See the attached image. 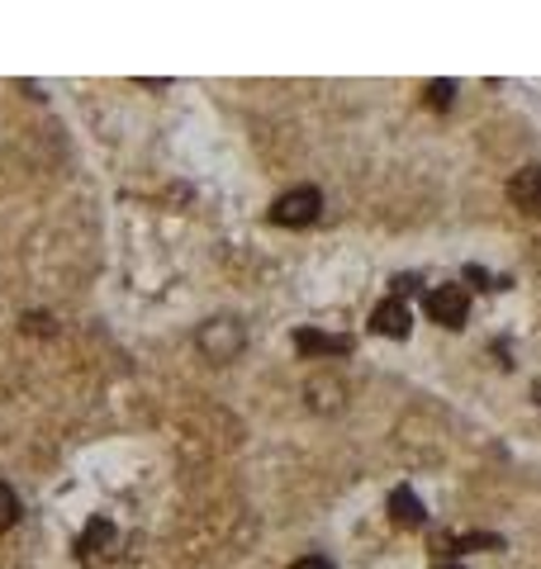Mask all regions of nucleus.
Instances as JSON below:
<instances>
[{
  "label": "nucleus",
  "mask_w": 541,
  "mask_h": 569,
  "mask_svg": "<svg viewBox=\"0 0 541 569\" xmlns=\"http://www.w3.org/2000/svg\"><path fill=\"white\" fill-rule=\"evenodd\" d=\"M318 213H323V194L314 186H295V190H285L281 200L270 204V223H281V228H309Z\"/></svg>",
  "instance_id": "f257e3e1"
},
{
  "label": "nucleus",
  "mask_w": 541,
  "mask_h": 569,
  "mask_svg": "<svg viewBox=\"0 0 541 569\" xmlns=\"http://www.w3.org/2000/svg\"><path fill=\"white\" fill-rule=\"evenodd\" d=\"M195 342H200V351L209 356V361L224 366V361H233V356L243 351L247 337H243V328L233 323V318H214V323L200 328V337H195Z\"/></svg>",
  "instance_id": "f03ea898"
},
{
  "label": "nucleus",
  "mask_w": 541,
  "mask_h": 569,
  "mask_svg": "<svg viewBox=\"0 0 541 569\" xmlns=\"http://www.w3.org/2000/svg\"><path fill=\"white\" fill-rule=\"evenodd\" d=\"M465 313H471V299H465L461 284H437L427 295V318L442 328H465Z\"/></svg>",
  "instance_id": "7ed1b4c3"
},
{
  "label": "nucleus",
  "mask_w": 541,
  "mask_h": 569,
  "mask_svg": "<svg viewBox=\"0 0 541 569\" xmlns=\"http://www.w3.org/2000/svg\"><path fill=\"white\" fill-rule=\"evenodd\" d=\"M371 328H375V332H385V337H409V328H413V313H409L404 299L394 295V299H385V305L371 313Z\"/></svg>",
  "instance_id": "20e7f679"
},
{
  "label": "nucleus",
  "mask_w": 541,
  "mask_h": 569,
  "mask_svg": "<svg viewBox=\"0 0 541 569\" xmlns=\"http://www.w3.org/2000/svg\"><path fill=\"white\" fill-rule=\"evenodd\" d=\"M509 200L518 209H528V213H541V167H528V171L513 176V181H509Z\"/></svg>",
  "instance_id": "39448f33"
},
{
  "label": "nucleus",
  "mask_w": 541,
  "mask_h": 569,
  "mask_svg": "<svg viewBox=\"0 0 541 569\" xmlns=\"http://www.w3.org/2000/svg\"><path fill=\"white\" fill-rule=\"evenodd\" d=\"M110 546H115V527L105 522V518H96L86 527V537H81V565H100L105 556H110Z\"/></svg>",
  "instance_id": "423d86ee"
},
{
  "label": "nucleus",
  "mask_w": 541,
  "mask_h": 569,
  "mask_svg": "<svg viewBox=\"0 0 541 569\" xmlns=\"http://www.w3.org/2000/svg\"><path fill=\"white\" fill-rule=\"evenodd\" d=\"M390 518L400 522V527H423V503H419V493H409V489H394L390 493Z\"/></svg>",
  "instance_id": "0eeeda50"
},
{
  "label": "nucleus",
  "mask_w": 541,
  "mask_h": 569,
  "mask_svg": "<svg viewBox=\"0 0 541 569\" xmlns=\"http://www.w3.org/2000/svg\"><path fill=\"white\" fill-rule=\"evenodd\" d=\"M295 347L304 351V356H333V351H347L352 342H347V337H323V332H309V328H304V332H295Z\"/></svg>",
  "instance_id": "6e6552de"
},
{
  "label": "nucleus",
  "mask_w": 541,
  "mask_h": 569,
  "mask_svg": "<svg viewBox=\"0 0 541 569\" xmlns=\"http://www.w3.org/2000/svg\"><path fill=\"white\" fill-rule=\"evenodd\" d=\"M14 522H20V493L10 485H0V531H10Z\"/></svg>",
  "instance_id": "1a4fd4ad"
},
{
  "label": "nucleus",
  "mask_w": 541,
  "mask_h": 569,
  "mask_svg": "<svg viewBox=\"0 0 541 569\" xmlns=\"http://www.w3.org/2000/svg\"><path fill=\"white\" fill-rule=\"evenodd\" d=\"M451 96H456V86H451V81H432L427 86V104H432V110H446Z\"/></svg>",
  "instance_id": "9d476101"
},
{
  "label": "nucleus",
  "mask_w": 541,
  "mask_h": 569,
  "mask_svg": "<svg viewBox=\"0 0 541 569\" xmlns=\"http://www.w3.org/2000/svg\"><path fill=\"white\" fill-rule=\"evenodd\" d=\"M291 569H333V565L323 560V556H299V560H295Z\"/></svg>",
  "instance_id": "9b49d317"
},
{
  "label": "nucleus",
  "mask_w": 541,
  "mask_h": 569,
  "mask_svg": "<svg viewBox=\"0 0 541 569\" xmlns=\"http://www.w3.org/2000/svg\"><path fill=\"white\" fill-rule=\"evenodd\" d=\"M437 569H461V565H437Z\"/></svg>",
  "instance_id": "f8f14e48"
}]
</instances>
